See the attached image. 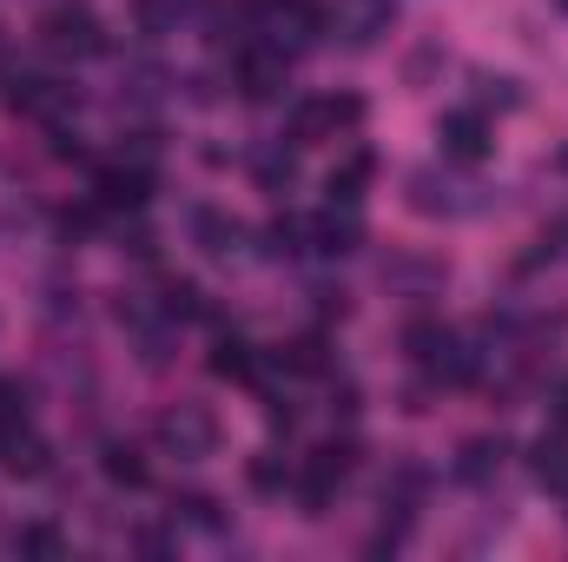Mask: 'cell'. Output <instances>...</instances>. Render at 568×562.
I'll return each mask as SVG.
<instances>
[{
  "label": "cell",
  "mask_w": 568,
  "mask_h": 562,
  "mask_svg": "<svg viewBox=\"0 0 568 562\" xmlns=\"http://www.w3.org/2000/svg\"><path fill=\"white\" fill-rule=\"evenodd\" d=\"M40 40H47V53H60V60H100V53H106V27H100L93 7H80V0L53 7V13L40 20Z\"/></svg>",
  "instance_id": "cell-1"
},
{
  "label": "cell",
  "mask_w": 568,
  "mask_h": 562,
  "mask_svg": "<svg viewBox=\"0 0 568 562\" xmlns=\"http://www.w3.org/2000/svg\"><path fill=\"white\" fill-rule=\"evenodd\" d=\"M404 344H410V358L424 364L436 384H469L476 378V358L463 351V338L456 331H443V324H410L404 331Z\"/></svg>",
  "instance_id": "cell-2"
},
{
  "label": "cell",
  "mask_w": 568,
  "mask_h": 562,
  "mask_svg": "<svg viewBox=\"0 0 568 562\" xmlns=\"http://www.w3.org/2000/svg\"><path fill=\"white\" fill-rule=\"evenodd\" d=\"M357 120H364V100H357V93L304 100V107L291 113V145H324V140H337V133H351Z\"/></svg>",
  "instance_id": "cell-3"
},
{
  "label": "cell",
  "mask_w": 568,
  "mask_h": 562,
  "mask_svg": "<svg viewBox=\"0 0 568 562\" xmlns=\"http://www.w3.org/2000/svg\"><path fill=\"white\" fill-rule=\"evenodd\" d=\"M159 443H165L172 456L199 463V456H212V450H219V418H212L205 404H172V411L159 418Z\"/></svg>",
  "instance_id": "cell-4"
},
{
  "label": "cell",
  "mask_w": 568,
  "mask_h": 562,
  "mask_svg": "<svg viewBox=\"0 0 568 562\" xmlns=\"http://www.w3.org/2000/svg\"><path fill=\"white\" fill-rule=\"evenodd\" d=\"M404 185H410V212H424V219H463V212L476 205V199H463L469 185L449 179V172H436V165H417Z\"/></svg>",
  "instance_id": "cell-5"
},
{
  "label": "cell",
  "mask_w": 568,
  "mask_h": 562,
  "mask_svg": "<svg viewBox=\"0 0 568 562\" xmlns=\"http://www.w3.org/2000/svg\"><path fill=\"white\" fill-rule=\"evenodd\" d=\"M284 80H291V60H284L278 47H252V53L239 60V93H245V100H278Z\"/></svg>",
  "instance_id": "cell-6"
},
{
  "label": "cell",
  "mask_w": 568,
  "mask_h": 562,
  "mask_svg": "<svg viewBox=\"0 0 568 562\" xmlns=\"http://www.w3.org/2000/svg\"><path fill=\"white\" fill-rule=\"evenodd\" d=\"M145 192H152V172H145V165H106V172L93 179V199H100L106 212H140Z\"/></svg>",
  "instance_id": "cell-7"
},
{
  "label": "cell",
  "mask_w": 568,
  "mask_h": 562,
  "mask_svg": "<svg viewBox=\"0 0 568 562\" xmlns=\"http://www.w3.org/2000/svg\"><path fill=\"white\" fill-rule=\"evenodd\" d=\"M357 245H364V225H357L351 205H344V212L331 205L324 219H311V252H324V259H351Z\"/></svg>",
  "instance_id": "cell-8"
},
{
  "label": "cell",
  "mask_w": 568,
  "mask_h": 562,
  "mask_svg": "<svg viewBox=\"0 0 568 562\" xmlns=\"http://www.w3.org/2000/svg\"><path fill=\"white\" fill-rule=\"evenodd\" d=\"M443 159H456V165L489 159V120L483 113H449L443 120Z\"/></svg>",
  "instance_id": "cell-9"
},
{
  "label": "cell",
  "mask_w": 568,
  "mask_h": 562,
  "mask_svg": "<svg viewBox=\"0 0 568 562\" xmlns=\"http://www.w3.org/2000/svg\"><path fill=\"white\" fill-rule=\"evenodd\" d=\"M371 172H377V152H371V145H357V152H344V159L331 165V179H324V192H331V205H357V199H364V185H371Z\"/></svg>",
  "instance_id": "cell-10"
},
{
  "label": "cell",
  "mask_w": 568,
  "mask_h": 562,
  "mask_svg": "<svg viewBox=\"0 0 568 562\" xmlns=\"http://www.w3.org/2000/svg\"><path fill=\"white\" fill-rule=\"evenodd\" d=\"M0 470H7V476H40V470H47V443H40L27 423H7V430H0Z\"/></svg>",
  "instance_id": "cell-11"
},
{
  "label": "cell",
  "mask_w": 568,
  "mask_h": 562,
  "mask_svg": "<svg viewBox=\"0 0 568 562\" xmlns=\"http://www.w3.org/2000/svg\"><path fill=\"white\" fill-rule=\"evenodd\" d=\"M503 456H509V436H469L456 450V483H489L503 470Z\"/></svg>",
  "instance_id": "cell-12"
},
{
  "label": "cell",
  "mask_w": 568,
  "mask_h": 562,
  "mask_svg": "<svg viewBox=\"0 0 568 562\" xmlns=\"http://www.w3.org/2000/svg\"><path fill=\"white\" fill-rule=\"evenodd\" d=\"M192 232H199V252H205V259H232V252L245 245V225L225 219V212H212V205L192 219Z\"/></svg>",
  "instance_id": "cell-13"
},
{
  "label": "cell",
  "mask_w": 568,
  "mask_h": 562,
  "mask_svg": "<svg viewBox=\"0 0 568 562\" xmlns=\"http://www.w3.org/2000/svg\"><path fill=\"white\" fill-rule=\"evenodd\" d=\"M390 20H397L390 0H351V13H344V40H351V47H371Z\"/></svg>",
  "instance_id": "cell-14"
},
{
  "label": "cell",
  "mask_w": 568,
  "mask_h": 562,
  "mask_svg": "<svg viewBox=\"0 0 568 562\" xmlns=\"http://www.w3.org/2000/svg\"><path fill=\"white\" fill-rule=\"evenodd\" d=\"M529 470H536L542 490H568V436H536Z\"/></svg>",
  "instance_id": "cell-15"
},
{
  "label": "cell",
  "mask_w": 568,
  "mask_h": 562,
  "mask_svg": "<svg viewBox=\"0 0 568 562\" xmlns=\"http://www.w3.org/2000/svg\"><path fill=\"white\" fill-rule=\"evenodd\" d=\"M100 470H106V483H120V490H145V476H152L133 443H106V450H100Z\"/></svg>",
  "instance_id": "cell-16"
},
{
  "label": "cell",
  "mask_w": 568,
  "mask_h": 562,
  "mask_svg": "<svg viewBox=\"0 0 568 562\" xmlns=\"http://www.w3.org/2000/svg\"><path fill=\"white\" fill-rule=\"evenodd\" d=\"M20 113H60L67 107V93L53 87V80H13V93H7Z\"/></svg>",
  "instance_id": "cell-17"
},
{
  "label": "cell",
  "mask_w": 568,
  "mask_h": 562,
  "mask_svg": "<svg viewBox=\"0 0 568 562\" xmlns=\"http://www.w3.org/2000/svg\"><path fill=\"white\" fill-rule=\"evenodd\" d=\"M252 371H258V358H252L245 338H219L212 344V378H252Z\"/></svg>",
  "instance_id": "cell-18"
},
{
  "label": "cell",
  "mask_w": 568,
  "mask_h": 562,
  "mask_svg": "<svg viewBox=\"0 0 568 562\" xmlns=\"http://www.w3.org/2000/svg\"><path fill=\"white\" fill-rule=\"evenodd\" d=\"M252 172H258L265 192H291V179H297V152H278V145H272V152L252 159Z\"/></svg>",
  "instance_id": "cell-19"
},
{
  "label": "cell",
  "mask_w": 568,
  "mask_h": 562,
  "mask_svg": "<svg viewBox=\"0 0 568 562\" xmlns=\"http://www.w3.org/2000/svg\"><path fill=\"white\" fill-rule=\"evenodd\" d=\"M278 364H284V371H304V378H324V371H331V358H324V338H297V344H284Z\"/></svg>",
  "instance_id": "cell-20"
},
{
  "label": "cell",
  "mask_w": 568,
  "mask_h": 562,
  "mask_svg": "<svg viewBox=\"0 0 568 562\" xmlns=\"http://www.w3.org/2000/svg\"><path fill=\"white\" fill-rule=\"evenodd\" d=\"M265 239H272V245H265L272 259H297V252H311V245H304V239H311V225H304V219H272V232H265Z\"/></svg>",
  "instance_id": "cell-21"
},
{
  "label": "cell",
  "mask_w": 568,
  "mask_h": 562,
  "mask_svg": "<svg viewBox=\"0 0 568 562\" xmlns=\"http://www.w3.org/2000/svg\"><path fill=\"white\" fill-rule=\"evenodd\" d=\"M172 516H185V523H199V530H225V516H219V503H212V496H179V503H172Z\"/></svg>",
  "instance_id": "cell-22"
},
{
  "label": "cell",
  "mask_w": 568,
  "mask_h": 562,
  "mask_svg": "<svg viewBox=\"0 0 568 562\" xmlns=\"http://www.w3.org/2000/svg\"><path fill=\"white\" fill-rule=\"evenodd\" d=\"M159 311H165V318H192V311H199V291H192L185 279H165V291H159Z\"/></svg>",
  "instance_id": "cell-23"
},
{
  "label": "cell",
  "mask_w": 568,
  "mask_h": 562,
  "mask_svg": "<svg viewBox=\"0 0 568 562\" xmlns=\"http://www.w3.org/2000/svg\"><path fill=\"white\" fill-rule=\"evenodd\" d=\"M284 483H291V470H284L278 456H258V463H252V490H265V496H278Z\"/></svg>",
  "instance_id": "cell-24"
},
{
  "label": "cell",
  "mask_w": 568,
  "mask_h": 562,
  "mask_svg": "<svg viewBox=\"0 0 568 562\" xmlns=\"http://www.w3.org/2000/svg\"><path fill=\"white\" fill-rule=\"evenodd\" d=\"M13 543H20V550H33V556H60V550H67V543H60V530H47V523H33V530H20Z\"/></svg>",
  "instance_id": "cell-25"
},
{
  "label": "cell",
  "mask_w": 568,
  "mask_h": 562,
  "mask_svg": "<svg viewBox=\"0 0 568 562\" xmlns=\"http://www.w3.org/2000/svg\"><path fill=\"white\" fill-rule=\"evenodd\" d=\"M476 87H483V100H496V107H516V100H523V93H516V80H489V73H483Z\"/></svg>",
  "instance_id": "cell-26"
},
{
  "label": "cell",
  "mask_w": 568,
  "mask_h": 562,
  "mask_svg": "<svg viewBox=\"0 0 568 562\" xmlns=\"http://www.w3.org/2000/svg\"><path fill=\"white\" fill-rule=\"evenodd\" d=\"M265 418H272V430H291V423H297V411H291L284 398H272V404H265Z\"/></svg>",
  "instance_id": "cell-27"
},
{
  "label": "cell",
  "mask_w": 568,
  "mask_h": 562,
  "mask_svg": "<svg viewBox=\"0 0 568 562\" xmlns=\"http://www.w3.org/2000/svg\"><path fill=\"white\" fill-rule=\"evenodd\" d=\"M556 423L568 430V378H562V391H556Z\"/></svg>",
  "instance_id": "cell-28"
},
{
  "label": "cell",
  "mask_w": 568,
  "mask_h": 562,
  "mask_svg": "<svg viewBox=\"0 0 568 562\" xmlns=\"http://www.w3.org/2000/svg\"><path fill=\"white\" fill-rule=\"evenodd\" d=\"M556 7H562V13H568V0H556Z\"/></svg>",
  "instance_id": "cell-29"
},
{
  "label": "cell",
  "mask_w": 568,
  "mask_h": 562,
  "mask_svg": "<svg viewBox=\"0 0 568 562\" xmlns=\"http://www.w3.org/2000/svg\"><path fill=\"white\" fill-rule=\"evenodd\" d=\"M562 172H568V152H562Z\"/></svg>",
  "instance_id": "cell-30"
},
{
  "label": "cell",
  "mask_w": 568,
  "mask_h": 562,
  "mask_svg": "<svg viewBox=\"0 0 568 562\" xmlns=\"http://www.w3.org/2000/svg\"><path fill=\"white\" fill-rule=\"evenodd\" d=\"M562 496H568V490H562Z\"/></svg>",
  "instance_id": "cell-31"
}]
</instances>
